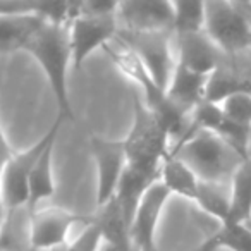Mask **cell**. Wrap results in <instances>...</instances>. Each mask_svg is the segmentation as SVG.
Segmentation results:
<instances>
[{
	"mask_svg": "<svg viewBox=\"0 0 251 251\" xmlns=\"http://www.w3.org/2000/svg\"><path fill=\"white\" fill-rule=\"evenodd\" d=\"M43 71L49 81L50 91L55 98L59 115L73 121L74 110L69 97V69H73L69 26L50 25L43 21L42 28L29 38L23 49Z\"/></svg>",
	"mask_w": 251,
	"mask_h": 251,
	"instance_id": "obj_1",
	"label": "cell"
},
{
	"mask_svg": "<svg viewBox=\"0 0 251 251\" xmlns=\"http://www.w3.org/2000/svg\"><path fill=\"white\" fill-rule=\"evenodd\" d=\"M171 155L186 164L201 182L230 184L234 172L246 158L210 131H193L176 143Z\"/></svg>",
	"mask_w": 251,
	"mask_h": 251,
	"instance_id": "obj_2",
	"label": "cell"
},
{
	"mask_svg": "<svg viewBox=\"0 0 251 251\" xmlns=\"http://www.w3.org/2000/svg\"><path fill=\"white\" fill-rule=\"evenodd\" d=\"M172 138L164 126L141 101L140 95H133V124L124 138L127 164L141 171L160 174L162 164L171 155Z\"/></svg>",
	"mask_w": 251,
	"mask_h": 251,
	"instance_id": "obj_3",
	"label": "cell"
},
{
	"mask_svg": "<svg viewBox=\"0 0 251 251\" xmlns=\"http://www.w3.org/2000/svg\"><path fill=\"white\" fill-rule=\"evenodd\" d=\"M119 2H81V12L69 25L73 69L79 71L97 49L119 35Z\"/></svg>",
	"mask_w": 251,
	"mask_h": 251,
	"instance_id": "obj_4",
	"label": "cell"
},
{
	"mask_svg": "<svg viewBox=\"0 0 251 251\" xmlns=\"http://www.w3.org/2000/svg\"><path fill=\"white\" fill-rule=\"evenodd\" d=\"M205 35L222 53L251 49V4L205 2Z\"/></svg>",
	"mask_w": 251,
	"mask_h": 251,
	"instance_id": "obj_5",
	"label": "cell"
},
{
	"mask_svg": "<svg viewBox=\"0 0 251 251\" xmlns=\"http://www.w3.org/2000/svg\"><path fill=\"white\" fill-rule=\"evenodd\" d=\"M64 122H66V119L57 114V119L50 126V129L35 145H31L23 151H14V155L4 165V169L0 172V193H2L9 215L14 210L28 205L29 177H31L33 167H35L36 160L45 150L47 145L59 136V131Z\"/></svg>",
	"mask_w": 251,
	"mask_h": 251,
	"instance_id": "obj_6",
	"label": "cell"
},
{
	"mask_svg": "<svg viewBox=\"0 0 251 251\" xmlns=\"http://www.w3.org/2000/svg\"><path fill=\"white\" fill-rule=\"evenodd\" d=\"M119 36L133 50L155 83L164 91H167L176 69V57L172 55L169 33L119 31Z\"/></svg>",
	"mask_w": 251,
	"mask_h": 251,
	"instance_id": "obj_7",
	"label": "cell"
},
{
	"mask_svg": "<svg viewBox=\"0 0 251 251\" xmlns=\"http://www.w3.org/2000/svg\"><path fill=\"white\" fill-rule=\"evenodd\" d=\"M90 153L97 169V208L114 200L119 181L127 167L124 138L108 140L103 136H90Z\"/></svg>",
	"mask_w": 251,
	"mask_h": 251,
	"instance_id": "obj_8",
	"label": "cell"
},
{
	"mask_svg": "<svg viewBox=\"0 0 251 251\" xmlns=\"http://www.w3.org/2000/svg\"><path fill=\"white\" fill-rule=\"evenodd\" d=\"M117 21L119 31L172 33L174 2H162V0L119 2Z\"/></svg>",
	"mask_w": 251,
	"mask_h": 251,
	"instance_id": "obj_9",
	"label": "cell"
},
{
	"mask_svg": "<svg viewBox=\"0 0 251 251\" xmlns=\"http://www.w3.org/2000/svg\"><path fill=\"white\" fill-rule=\"evenodd\" d=\"M84 219L62 208L35 210L29 220V246L33 251L59 250L69 243L74 224Z\"/></svg>",
	"mask_w": 251,
	"mask_h": 251,
	"instance_id": "obj_10",
	"label": "cell"
},
{
	"mask_svg": "<svg viewBox=\"0 0 251 251\" xmlns=\"http://www.w3.org/2000/svg\"><path fill=\"white\" fill-rule=\"evenodd\" d=\"M171 193L158 179L147 191L129 227V236L136 251H157V230Z\"/></svg>",
	"mask_w": 251,
	"mask_h": 251,
	"instance_id": "obj_11",
	"label": "cell"
},
{
	"mask_svg": "<svg viewBox=\"0 0 251 251\" xmlns=\"http://www.w3.org/2000/svg\"><path fill=\"white\" fill-rule=\"evenodd\" d=\"M177 36V55L176 64L201 76H210L220 67V50L203 33H189Z\"/></svg>",
	"mask_w": 251,
	"mask_h": 251,
	"instance_id": "obj_12",
	"label": "cell"
},
{
	"mask_svg": "<svg viewBox=\"0 0 251 251\" xmlns=\"http://www.w3.org/2000/svg\"><path fill=\"white\" fill-rule=\"evenodd\" d=\"M160 179V174H151V172L141 171L133 165L127 164L124 174H122L121 181H119L117 191H115L114 201L121 208L122 215H124L127 226L131 227V222L134 219L138 206H140L141 200L145 198L147 191Z\"/></svg>",
	"mask_w": 251,
	"mask_h": 251,
	"instance_id": "obj_13",
	"label": "cell"
},
{
	"mask_svg": "<svg viewBox=\"0 0 251 251\" xmlns=\"http://www.w3.org/2000/svg\"><path fill=\"white\" fill-rule=\"evenodd\" d=\"M210 76H201L176 64L174 74L167 86V97L184 112L191 114L201 101H205L206 83Z\"/></svg>",
	"mask_w": 251,
	"mask_h": 251,
	"instance_id": "obj_14",
	"label": "cell"
},
{
	"mask_svg": "<svg viewBox=\"0 0 251 251\" xmlns=\"http://www.w3.org/2000/svg\"><path fill=\"white\" fill-rule=\"evenodd\" d=\"M55 140H52L42 151L36 160L29 177V196L28 208L29 213L38 210V205L55 195V174H53V151H55Z\"/></svg>",
	"mask_w": 251,
	"mask_h": 251,
	"instance_id": "obj_15",
	"label": "cell"
},
{
	"mask_svg": "<svg viewBox=\"0 0 251 251\" xmlns=\"http://www.w3.org/2000/svg\"><path fill=\"white\" fill-rule=\"evenodd\" d=\"M42 25L43 19L38 14L0 16V53L23 52Z\"/></svg>",
	"mask_w": 251,
	"mask_h": 251,
	"instance_id": "obj_16",
	"label": "cell"
},
{
	"mask_svg": "<svg viewBox=\"0 0 251 251\" xmlns=\"http://www.w3.org/2000/svg\"><path fill=\"white\" fill-rule=\"evenodd\" d=\"M229 217L226 222L251 224V155L234 172L229 184Z\"/></svg>",
	"mask_w": 251,
	"mask_h": 251,
	"instance_id": "obj_17",
	"label": "cell"
},
{
	"mask_svg": "<svg viewBox=\"0 0 251 251\" xmlns=\"http://www.w3.org/2000/svg\"><path fill=\"white\" fill-rule=\"evenodd\" d=\"M160 182L169 189L171 195H177L195 203L200 188V179L188 165L182 164L174 155H169L162 164Z\"/></svg>",
	"mask_w": 251,
	"mask_h": 251,
	"instance_id": "obj_18",
	"label": "cell"
},
{
	"mask_svg": "<svg viewBox=\"0 0 251 251\" xmlns=\"http://www.w3.org/2000/svg\"><path fill=\"white\" fill-rule=\"evenodd\" d=\"M251 251V224L224 222L195 251Z\"/></svg>",
	"mask_w": 251,
	"mask_h": 251,
	"instance_id": "obj_19",
	"label": "cell"
},
{
	"mask_svg": "<svg viewBox=\"0 0 251 251\" xmlns=\"http://www.w3.org/2000/svg\"><path fill=\"white\" fill-rule=\"evenodd\" d=\"M237 93H251V81L239 73L227 67H217L208 77L205 91V101L222 103L226 98Z\"/></svg>",
	"mask_w": 251,
	"mask_h": 251,
	"instance_id": "obj_20",
	"label": "cell"
},
{
	"mask_svg": "<svg viewBox=\"0 0 251 251\" xmlns=\"http://www.w3.org/2000/svg\"><path fill=\"white\" fill-rule=\"evenodd\" d=\"M195 203L219 220L220 224L226 222L229 217V205H230V196H229V184H212V182H201L200 181L198 195H196Z\"/></svg>",
	"mask_w": 251,
	"mask_h": 251,
	"instance_id": "obj_21",
	"label": "cell"
},
{
	"mask_svg": "<svg viewBox=\"0 0 251 251\" xmlns=\"http://www.w3.org/2000/svg\"><path fill=\"white\" fill-rule=\"evenodd\" d=\"M172 31L176 35L205 31V2H174Z\"/></svg>",
	"mask_w": 251,
	"mask_h": 251,
	"instance_id": "obj_22",
	"label": "cell"
},
{
	"mask_svg": "<svg viewBox=\"0 0 251 251\" xmlns=\"http://www.w3.org/2000/svg\"><path fill=\"white\" fill-rule=\"evenodd\" d=\"M224 115L236 124L251 127V93H237L219 103Z\"/></svg>",
	"mask_w": 251,
	"mask_h": 251,
	"instance_id": "obj_23",
	"label": "cell"
},
{
	"mask_svg": "<svg viewBox=\"0 0 251 251\" xmlns=\"http://www.w3.org/2000/svg\"><path fill=\"white\" fill-rule=\"evenodd\" d=\"M101 244H103V239H101L100 227L95 224L93 217H90L86 227H84L83 232L76 239L69 241L62 248L53 251H100Z\"/></svg>",
	"mask_w": 251,
	"mask_h": 251,
	"instance_id": "obj_24",
	"label": "cell"
},
{
	"mask_svg": "<svg viewBox=\"0 0 251 251\" xmlns=\"http://www.w3.org/2000/svg\"><path fill=\"white\" fill-rule=\"evenodd\" d=\"M38 2H25V0H0V16H23L36 14Z\"/></svg>",
	"mask_w": 251,
	"mask_h": 251,
	"instance_id": "obj_25",
	"label": "cell"
},
{
	"mask_svg": "<svg viewBox=\"0 0 251 251\" xmlns=\"http://www.w3.org/2000/svg\"><path fill=\"white\" fill-rule=\"evenodd\" d=\"M14 155V150L9 145V140L4 133V127H2V122H0V172L4 169V165L9 162V158Z\"/></svg>",
	"mask_w": 251,
	"mask_h": 251,
	"instance_id": "obj_26",
	"label": "cell"
},
{
	"mask_svg": "<svg viewBox=\"0 0 251 251\" xmlns=\"http://www.w3.org/2000/svg\"><path fill=\"white\" fill-rule=\"evenodd\" d=\"M7 217H9L7 208H5L4 198H2V193H0V236H2V230H4V224H5V219H7Z\"/></svg>",
	"mask_w": 251,
	"mask_h": 251,
	"instance_id": "obj_27",
	"label": "cell"
},
{
	"mask_svg": "<svg viewBox=\"0 0 251 251\" xmlns=\"http://www.w3.org/2000/svg\"><path fill=\"white\" fill-rule=\"evenodd\" d=\"M100 251H136V250H126V248H119V246H112V244H101Z\"/></svg>",
	"mask_w": 251,
	"mask_h": 251,
	"instance_id": "obj_28",
	"label": "cell"
},
{
	"mask_svg": "<svg viewBox=\"0 0 251 251\" xmlns=\"http://www.w3.org/2000/svg\"><path fill=\"white\" fill-rule=\"evenodd\" d=\"M0 251H4V248H2V246H0Z\"/></svg>",
	"mask_w": 251,
	"mask_h": 251,
	"instance_id": "obj_29",
	"label": "cell"
},
{
	"mask_svg": "<svg viewBox=\"0 0 251 251\" xmlns=\"http://www.w3.org/2000/svg\"><path fill=\"white\" fill-rule=\"evenodd\" d=\"M250 155H251V145H250Z\"/></svg>",
	"mask_w": 251,
	"mask_h": 251,
	"instance_id": "obj_30",
	"label": "cell"
},
{
	"mask_svg": "<svg viewBox=\"0 0 251 251\" xmlns=\"http://www.w3.org/2000/svg\"><path fill=\"white\" fill-rule=\"evenodd\" d=\"M157 251H160V250H157Z\"/></svg>",
	"mask_w": 251,
	"mask_h": 251,
	"instance_id": "obj_31",
	"label": "cell"
}]
</instances>
